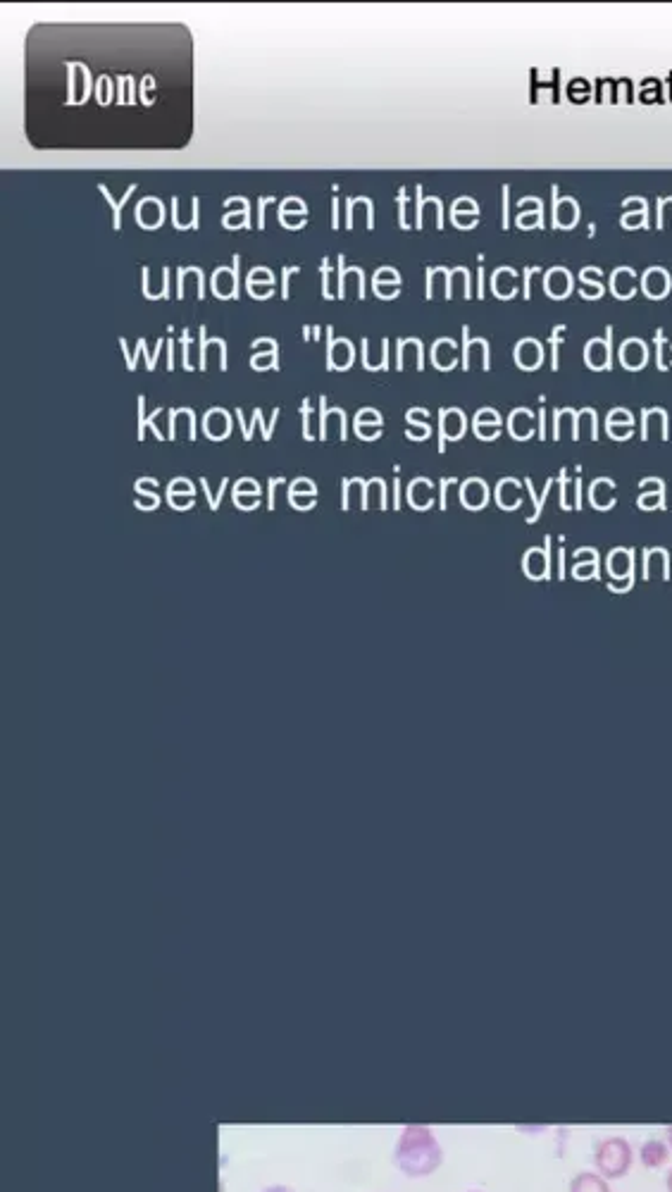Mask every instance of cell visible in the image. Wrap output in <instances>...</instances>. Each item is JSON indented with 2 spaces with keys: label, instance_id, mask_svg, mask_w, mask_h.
<instances>
[{
  "label": "cell",
  "instance_id": "obj_10",
  "mask_svg": "<svg viewBox=\"0 0 672 1192\" xmlns=\"http://www.w3.org/2000/svg\"><path fill=\"white\" fill-rule=\"evenodd\" d=\"M589 365L591 368H603L606 365V346L601 344V341H594V344H589Z\"/></svg>",
  "mask_w": 672,
  "mask_h": 1192
},
{
  "label": "cell",
  "instance_id": "obj_7",
  "mask_svg": "<svg viewBox=\"0 0 672 1192\" xmlns=\"http://www.w3.org/2000/svg\"><path fill=\"white\" fill-rule=\"evenodd\" d=\"M613 289L618 291L620 298H627L634 291V277L630 270H620L618 275L613 277Z\"/></svg>",
  "mask_w": 672,
  "mask_h": 1192
},
{
  "label": "cell",
  "instance_id": "obj_1",
  "mask_svg": "<svg viewBox=\"0 0 672 1192\" xmlns=\"http://www.w3.org/2000/svg\"><path fill=\"white\" fill-rule=\"evenodd\" d=\"M444 1162L437 1138L425 1126H408L396 1147L398 1169L408 1176H429Z\"/></svg>",
  "mask_w": 672,
  "mask_h": 1192
},
{
  "label": "cell",
  "instance_id": "obj_4",
  "mask_svg": "<svg viewBox=\"0 0 672 1192\" xmlns=\"http://www.w3.org/2000/svg\"><path fill=\"white\" fill-rule=\"evenodd\" d=\"M568 1192H611V1185L599 1171H580L570 1181Z\"/></svg>",
  "mask_w": 672,
  "mask_h": 1192
},
{
  "label": "cell",
  "instance_id": "obj_8",
  "mask_svg": "<svg viewBox=\"0 0 672 1192\" xmlns=\"http://www.w3.org/2000/svg\"><path fill=\"white\" fill-rule=\"evenodd\" d=\"M568 272L565 270H553L549 275V291L553 296L563 298L565 291H568Z\"/></svg>",
  "mask_w": 672,
  "mask_h": 1192
},
{
  "label": "cell",
  "instance_id": "obj_12",
  "mask_svg": "<svg viewBox=\"0 0 672 1192\" xmlns=\"http://www.w3.org/2000/svg\"><path fill=\"white\" fill-rule=\"evenodd\" d=\"M665 1135H668V1145H670V1152H672V1126L665 1128Z\"/></svg>",
  "mask_w": 672,
  "mask_h": 1192
},
{
  "label": "cell",
  "instance_id": "obj_6",
  "mask_svg": "<svg viewBox=\"0 0 672 1192\" xmlns=\"http://www.w3.org/2000/svg\"><path fill=\"white\" fill-rule=\"evenodd\" d=\"M665 289H668V277H665L663 270L646 272V291H649L653 298H661Z\"/></svg>",
  "mask_w": 672,
  "mask_h": 1192
},
{
  "label": "cell",
  "instance_id": "obj_14",
  "mask_svg": "<svg viewBox=\"0 0 672 1192\" xmlns=\"http://www.w3.org/2000/svg\"><path fill=\"white\" fill-rule=\"evenodd\" d=\"M470 1192H477V1190H470Z\"/></svg>",
  "mask_w": 672,
  "mask_h": 1192
},
{
  "label": "cell",
  "instance_id": "obj_5",
  "mask_svg": "<svg viewBox=\"0 0 672 1192\" xmlns=\"http://www.w3.org/2000/svg\"><path fill=\"white\" fill-rule=\"evenodd\" d=\"M644 358V346L639 344V341H630V344H625V349H622V360H625L627 368H642Z\"/></svg>",
  "mask_w": 672,
  "mask_h": 1192
},
{
  "label": "cell",
  "instance_id": "obj_13",
  "mask_svg": "<svg viewBox=\"0 0 672 1192\" xmlns=\"http://www.w3.org/2000/svg\"><path fill=\"white\" fill-rule=\"evenodd\" d=\"M263 1192H291V1190H286V1188H267Z\"/></svg>",
  "mask_w": 672,
  "mask_h": 1192
},
{
  "label": "cell",
  "instance_id": "obj_2",
  "mask_svg": "<svg viewBox=\"0 0 672 1192\" xmlns=\"http://www.w3.org/2000/svg\"><path fill=\"white\" fill-rule=\"evenodd\" d=\"M632 1162H634V1150H632L630 1140L622 1138V1135H608V1138L596 1142L594 1166H596V1171L606 1178V1181H618V1178H625L632 1169Z\"/></svg>",
  "mask_w": 672,
  "mask_h": 1192
},
{
  "label": "cell",
  "instance_id": "obj_11",
  "mask_svg": "<svg viewBox=\"0 0 672 1192\" xmlns=\"http://www.w3.org/2000/svg\"><path fill=\"white\" fill-rule=\"evenodd\" d=\"M665 1188H668V1192H672V1166H670L668 1176H665Z\"/></svg>",
  "mask_w": 672,
  "mask_h": 1192
},
{
  "label": "cell",
  "instance_id": "obj_3",
  "mask_svg": "<svg viewBox=\"0 0 672 1192\" xmlns=\"http://www.w3.org/2000/svg\"><path fill=\"white\" fill-rule=\"evenodd\" d=\"M668 1159H670V1145L665 1140L651 1138V1140H646L642 1147H639V1162H642L646 1169H661V1166L668 1164Z\"/></svg>",
  "mask_w": 672,
  "mask_h": 1192
},
{
  "label": "cell",
  "instance_id": "obj_9",
  "mask_svg": "<svg viewBox=\"0 0 672 1192\" xmlns=\"http://www.w3.org/2000/svg\"><path fill=\"white\" fill-rule=\"evenodd\" d=\"M577 217V210L572 206L570 198H565L560 206H556V225H563V227H570L572 222H575Z\"/></svg>",
  "mask_w": 672,
  "mask_h": 1192
}]
</instances>
